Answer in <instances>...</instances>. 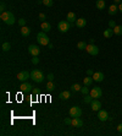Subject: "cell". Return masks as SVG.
Segmentation results:
<instances>
[{"mask_svg":"<svg viewBox=\"0 0 122 136\" xmlns=\"http://www.w3.org/2000/svg\"><path fill=\"white\" fill-rule=\"evenodd\" d=\"M0 18L6 23V25H14L15 21H16V18L14 16V14L11 11H4L1 12V15H0Z\"/></svg>","mask_w":122,"mask_h":136,"instance_id":"6da1fadb","label":"cell"},{"mask_svg":"<svg viewBox=\"0 0 122 136\" xmlns=\"http://www.w3.org/2000/svg\"><path fill=\"white\" fill-rule=\"evenodd\" d=\"M31 79L33 80L34 82H37V83H40V82H43L45 79L44 74L40 71V70H33L32 72H31Z\"/></svg>","mask_w":122,"mask_h":136,"instance_id":"7a4b0ae2","label":"cell"},{"mask_svg":"<svg viewBox=\"0 0 122 136\" xmlns=\"http://www.w3.org/2000/svg\"><path fill=\"white\" fill-rule=\"evenodd\" d=\"M73 26H75L73 23H70L66 20V21H60V22H59V25H57V28H59V31H60V32L65 33V32H67V31L71 28V27H73Z\"/></svg>","mask_w":122,"mask_h":136,"instance_id":"3957f363","label":"cell"},{"mask_svg":"<svg viewBox=\"0 0 122 136\" xmlns=\"http://www.w3.org/2000/svg\"><path fill=\"white\" fill-rule=\"evenodd\" d=\"M37 40H38V43L40 45H48L50 43L49 37L45 34V32H39L37 34Z\"/></svg>","mask_w":122,"mask_h":136,"instance_id":"277c9868","label":"cell"},{"mask_svg":"<svg viewBox=\"0 0 122 136\" xmlns=\"http://www.w3.org/2000/svg\"><path fill=\"white\" fill-rule=\"evenodd\" d=\"M68 113H70V117H71V118H79V117L82 115V109L79 107H76V106H75V107H72L70 109Z\"/></svg>","mask_w":122,"mask_h":136,"instance_id":"5b68a950","label":"cell"},{"mask_svg":"<svg viewBox=\"0 0 122 136\" xmlns=\"http://www.w3.org/2000/svg\"><path fill=\"white\" fill-rule=\"evenodd\" d=\"M89 95L93 97L94 99H96V98H100V97L103 96V91H101V88L100 87H98V86H95L94 88H92L90 90V92H89Z\"/></svg>","mask_w":122,"mask_h":136,"instance_id":"8992f818","label":"cell"},{"mask_svg":"<svg viewBox=\"0 0 122 136\" xmlns=\"http://www.w3.org/2000/svg\"><path fill=\"white\" fill-rule=\"evenodd\" d=\"M86 50H87V53L90 54V55H98L99 48H98L95 44H88L87 45V48H86Z\"/></svg>","mask_w":122,"mask_h":136,"instance_id":"52a82bcc","label":"cell"},{"mask_svg":"<svg viewBox=\"0 0 122 136\" xmlns=\"http://www.w3.org/2000/svg\"><path fill=\"white\" fill-rule=\"evenodd\" d=\"M29 77H31V74L28 71H21V72L17 74V80L21 81V82H26Z\"/></svg>","mask_w":122,"mask_h":136,"instance_id":"ba28073f","label":"cell"},{"mask_svg":"<svg viewBox=\"0 0 122 136\" xmlns=\"http://www.w3.org/2000/svg\"><path fill=\"white\" fill-rule=\"evenodd\" d=\"M28 53H29L31 55H33V57H38L39 53H40V49H39V47L32 44L28 47Z\"/></svg>","mask_w":122,"mask_h":136,"instance_id":"9c48e42d","label":"cell"},{"mask_svg":"<svg viewBox=\"0 0 122 136\" xmlns=\"http://www.w3.org/2000/svg\"><path fill=\"white\" fill-rule=\"evenodd\" d=\"M98 118L100 121H106V120H109V114L106 110L100 109V110H98Z\"/></svg>","mask_w":122,"mask_h":136,"instance_id":"30bf717a","label":"cell"},{"mask_svg":"<svg viewBox=\"0 0 122 136\" xmlns=\"http://www.w3.org/2000/svg\"><path fill=\"white\" fill-rule=\"evenodd\" d=\"M92 77H93V80H94V81H96V82H101V81L104 80V77H105V76H104V74H103L101 71H95Z\"/></svg>","mask_w":122,"mask_h":136,"instance_id":"8fae6325","label":"cell"},{"mask_svg":"<svg viewBox=\"0 0 122 136\" xmlns=\"http://www.w3.org/2000/svg\"><path fill=\"white\" fill-rule=\"evenodd\" d=\"M32 88H33V86L31 85L29 82H22V85L20 86V90L22 91V92H29V91H32Z\"/></svg>","mask_w":122,"mask_h":136,"instance_id":"7c38bea8","label":"cell"},{"mask_svg":"<svg viewBox=\"0 0 122 136\" xmlns=\"http://www.w3.org/2000/svg\"><path fill=\"white\" fill-rule=\"evenodd\" d=\"M90 107H92V110L98 112V110H100V108H101V103H100L98 99H93L92 103H90Z\"/></svg>","mask_w":122,"mask_h":136,"instance_id":"4fadbf2b","label":"cell"},{"mask_svg":"<svg viewBox=\"0 0 122 136\" xmlns=\"http://www.w3.org/2000/svg\"><path fill=\"white\" fill-rule=\"evenodd\" d=\"M72 126H75V128H82L83 126V120L81 118H72Z\"/></svg>","mask_w":122,"mask_h":136,"instance_id":"5bb4252c","label":"cell"},{"mask_svg":"<svg viewBox=\"0 0 122 136\" xmlns=\"http://www.w3.org/2000/svg\"><path fill=\"white\" fill-rule=\"evenodd\" d=\"M70 97H71V92L70 91H62L60 95H59V98H60L61 101H67Z\"/></svg>","mask_w":122,"mask_h":136,"instance_id":"9a60e30c","label":"cell"},{"mask_svg":"<svg viewBox=\"0 0 122 136\" xmlns=\"http://www.w3.org/2000/svg\"><path fill=\"white\" fill-rule=\"evenodd\" d=\"M86 25H87V20L86 18H77V21H76V27H78V28H83V27H86Z\"/></svg>","mask_w":122,"mask_h":136,"instance_id":"2e32d148","label":"cell"},{"mask_svg":"<svg viewBox=\"0 0 122 136\" xmlns=\"http://www.w3.org/2000/svg\"><path fill=\"white\" fill-rule=\"evenodd\" d=\"M40 27H42V31L46 33V32H49L50 29H51V25L49 22H46V21H43L42 25H40Z\"/></svg>","mask_w":122,"mask_h":136,"instance_id":"e0dca14e","label":"cell"},{"mask_svg":"<svg viewBox=\"0 0 122 136\" xmlns=\"http://www.w3.org/2000/svg\"><path fill=\"white\" fill-rule=\"evenodd\" d=\"M105 5H106L105 0H96V1H95V6H96L98 10H104V9H105Z\"/></svg>","mask_w":122,"mask_h":136,"instance_id":"ac0fdd59","label":"cell"},{"mask_svg":"<svg viewBox=\"0 0 122 136\" xmlns=\"http://www.w3.org/2000/svg\"><path fill=\"white\" fill-rule=\"evenodd\" d=\"M67 21L70 23H73V22H76L77 21V18H76V14L72 11H70L68 14H67Z\"/></svg>","mask_w":122,"mask_h":136,"instance_id":"d6986e66","label":"cell"},{"mask_svg":"<svg viewBox=\"0 0 122 136\" xmlns=\"http://www.w3.org/2000/svg\"><path fill=\"white\" fill-rule=\"evenodd\" d=\"M117 12H118V6L116 5V4H112V5L109 7V15H116Z\"/></svg>","mask_w":122,"mask_h":136,"instance_id":"ffe728a7","label":"cell"},{"mask_svg":"<svg viewBox=\"0 0 122 136\" xmlns=\"http://www.w3.org/2000/svg\"><path fill=\"white\" fill-rule=\"evenodd\" d=\"M29 33H31V28H28L27 26H23V27H21V34H22L23 37H27V36H29Z\"/></svg>","mask_w":122,"mask_h":136,"instance_id":"44dd1931","label":"cell"},{"mask_svg":"<svg viewBox=\"0 0 122 136\" xmlns=\"http://www.w3.org/2000/svg\"><path fill=\"white\" fill-rule=\"evenodd\" d=\"M112 34H114V28H110V27H109L107 29L104 31V37H105V38H111Z\"/></svg>","mask_w":122,"mask_h":136,"instance_id":"7402d4cb","label":"cell"},{"mask_svg":"<svg viewBox=\"0 0 122 136\" xmlns=\"http://www.w3.org/2000/svg\"><path fill=\"white\" fill-rule=\"evenodd\" d=\"M93 81H94V80H93V77H92V76H86V79H83L84 85L88 86V87L92 85V83H93Z\"/></svg>","mask_w":122,"mask_h":136,"instance_id":"603a6c76","label":"cell"},{"mask_svg":"<svg viewBox=\"0 0 122 136\" xmlns=\"http://www.w3.org/2000/svg\"><path fill=\"white\" fill-rule=\"evenodd\" d=\"M1 49H3L4 51H9L10 49H11V44H10L9 42H4L3 45H1Z\"/></svg>","mask_w":122,"mask_h":136,"instance_id":"cb8c5ba5","label":"cell"},{"mask_svg":"<svg viewBox=\"0 0 122 136\" xmlns=\"http://www.w3.org/2000/svg\"><path fill=\"white\" fill-rule=\"evenodd\" d=\"M114 33L116 34V36H122V26H117L116 25V27L114 28Z\"/></svg>","mask_w":122,"mask_h":136,"instance_id":"d4e9b609","label":"cell"},{"mask_svg":"<svg viewBox=\"0 0 122 136\" xmlns=\"http://www.w3.org/2000/svg\"><path fill=\"white\" fill-rule=\"evenodd\" d=\"M46 90L50 91V92H53V91L55 90V83H54L53 81H49V82L46 83Z\"/></svg>","mask_w":122,"mask_h":136,"instance_id":"484cf974","label":"cell"},{"mask_svg":"<svg viewBox=\"0 0 122 136\" xmlns=\"http://www.w3.org/2000/svg\"><path fill=\"white\" fill-rule=\"evenodd\" d=\"M87 43H86V42H78L77 43V48L78 49H81V50H84V49H86V48H87Z\"/></svg>","mask_w":122,"mask_h":136,"instance_id":"4316f807","label":"cell"},{"mask_svg":"<svg viewBox=\"0 0 122 136\" xmlns=\"http://www.w3.org/2000/svg\"><path fill=\"white\" fill-rule=\"evenodd\" d=\"M71 88H72V91H75V92H81V90H82V87H81L79 83H75V85H72L71 86Z\"/></svg>","mask_w":122,"mask_h":136,"instance_id":"83f0119b","label":"cell"},{"mask_svg":"<svg viewBox=\"0 0 122 136\" xmlns=\"http://www.w3.org/2000/svg\"><path fill=\"white\" fill-rule=\"evenodd\" d=\"M93 99H94V98L90 96V95H86V96H84V103H92Z\"/></svg>","mask_w":122,"mask_h":136,"instance_id":"f1b7e54d","label":"cell"},{"mask_svg":"<svg viewBox=\"0 0 122 136\" xmlns=\"http://www.w3.org/2000/svg\"><path fill=\"white\" fill-rule=\"evenodd\" d=\"M81 92H82V93H83L84 96H86V95H89V92H90V90L88 88V86H86V85H84V87H82V90H81Z\"/></svg>","mask_w":122,"mask_h":136,"instance_id":"f546056e","label":"cell"},{"mask_svg":"<svg viewBox=\"0 0 122 136\" xmlns=\"http://www.w3.org/2000/svg\"><path fill=\"white\" fill-rule=\"evenodd\" d=\"M43 4L45 6L50 7V6H53V4H54V0H43Z\"/></svg>","mask_w":122,"mask_h":136,"instance_id":"4dcf8cb0","label":"cell"},{"mask_svg":"<svg viewBox=\"0 0 122 136\" xmlns=\"http://www.w3.org/2000/svg\"><path fill=\"white\" fill-rule=\"evenodd\" d=\"M18 25H20L21 27L26 26V20H25V18H20V20H18Z\"/></svg>","mask_w":122,"mask_h":136,"instance_id":"1f68e13d","label":"cell"},{"mask_svg":"<svg viewBox=\"0 0 122 136\" xmlns=\"http://www.w3.org/2000/svg\"><path fill=\"white\" fill-rule=\"evenodd\" d=\"M32 64H34V65L39 64V58L38 57H33V58H32Z\"/></svg>","mask_w":122,"mask_h":136,"instance_id":"d6a6232c","label":"cell"},{"mask_svg":"<svg viewBox=\"0 0 122 136\" xmlns=\"http://www.w3.org/2000/svg\"><path fill=\"white\" fill-rule=\"evenodd\" d=\"M5 9H6V6H5V3H4V1H3V3H1V4H0V11H1V12L6 11Z\"/></svg>","mask_w":122,"mask_h":136,"instance_id":"836d02e7","label":"cell"},{"mask_svg":"<svg viewBox=\"0 0 122 136\" xmlns=\"http://www.w3.org/2000/svg\"><path fill=\"white\" fill-rule=\"evenodd\" d=\"M64 123L66 125H72V119H70V118H66V119L64 120Z\"/></svg>","mask_w":122,"mask_h":136,"instance_id":"e575fe53","label":"cell"},{"mask_svg":"<svg viewBox=\"0 0 122 136\" xmlns=\"http://www.w3.org/2000/svg\"><path fill=\"white\" fill-rule=\"evenodd\" d=\"M39 20H42V21H45V20H46V16H45V14L40 12V14H39Z\"/></svg>","mask_w":122,"mask_h":136,"instance_id":"d590c367","label":"cell"},{"mask_svg":"<svg viewBox=\"0 0 122 136\" xmlns=\"http://www.w3.org/2000/svg\"><path fill=\"white\" fill-rule=\"evenodd\" d=\"M109 27H110V28H115V27H116L115 21H109Z\"/></svg>","mask_w":122,"mask_h":136,"instance_id":"8d00e7d4","label":"cell"},{"mask_svg":"<svg viewBox=\"0 0 122 136\" xmlns=\"http://www.w3.org/2000/svg\"><path fill=\"white\" fill-rule=\"evenodd\" d=\"M46 79L49 80V81H53V80H54V75H53V74H48Z\"/></svg>","mask_w":122,"mask_h":136,"instance_id":"74e56055","label":"cell"},{"mask_svg":"<svg viewBox=\"0 0 122 136\" xmlns=\"http://www.w3.org/2000/svg\"><path fill=\"white\" fill-rule=\"evenodd\" d=\"M87 74H88V76H93L94 71H93V70H90V69H88V70H87Z\"/></svg>","mask_w":122,"mask_h":136,"instance_id":"f35d334b","label":"cell"},{"mask_svg":"<svg viewBox=\"0 0 122 136\" xmlns=\"http://www.w3.org/2000/svg\"><path fill=\"white\" fill-rule=\"evenodd\" d=\"M117 131H118V132H122V123L117 125Z\"/></svg>","mask_w":122,"mask_h":136,"instance_id":"ab89813d","label":"cell"},{"mask_svg":"<svg viewBox=\"0 0 122 136\" xmlns=\"http://www.w3.org/2000/svg\"><path fill=\"white\" fill-rule=\"evenodd\" d=\"M118 11L122 12V1L120 3V4H118Z\"/></svg>","mask_w":122,"mask_h":136,"instance_id":"60d3db41","label":"cell"},{"mask_svg":"<svg viewBox=\"0 0 122 136\" xmlns=\"http://www.w3.org/2000/svg\"><path fill=\"white\" fill-rule=\"evenodd\" d=\"M32 93H33V95H38V90H33L32 91Z\"/></svg>","mask_w":122,"mask_h":136,"instance_id":"b9f144b4","label":"cell"},{"mask_svg":"<svg viewBox=\"0 0 122 136\" xmlns=\"http://www.w3.org/2000/svg\"><path fill=\"white\" fill-rule=\"evenodd\" d=\"M48 47H49V48H50V49H53V48H54V45H53V44H51V43H49V44H48Z\"/></svg>","mask_w":122,"mask_h":136,"instance_id":"7bdbcfd3","label":"cell"},{"mask_svg":"<svg viewBox=\"0 0 122 136\" xmlns=\"http://www.w3.org/2000/svg\"><path fill=\"white\" fill-rule=\"evenodd\" d=\"M89 44H94V39H89Z\"/></svg>","mask_w":122,"mask_h":136,"instance_id":"ee69618b","label":"cell"},{"mask_svg":"<svg viewBox=\"0 0 122 136\" xmlns=\"http://www.w3.org/2000/svg\"><path fill=\"white\" fill-rule=\"evenodd\" d=\"M37 4H43V0H37Z\"/></svg>","mask_w":122,"mask_h":136,"instance_id":"f6af8a7d","label":"cell"},{"mask_svg":"<svg viewBox=\"0 0 122 136\" xmlns=\"http://www.w3.org/2000/svg\"><path fill=\"white\" fill-rule=\"evenodd\" d=\"M114 1H115V4H120L121 3V0H114Z\"/></svg>","mask_w":122,"mask_h":136,"instance_id":"bcb514c9","label":"cell"}]
</instances>
